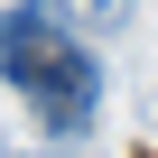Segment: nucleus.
<instances>
[{
    "mask_svg": "<svg viewBox=\"0 0 158 158\" xmlns=\"http://www.w3.org/2000/svg\"><path fill=\"white\" fill-rule=\"evenodd\" d=\"M0 158H19V149H0Z\"/></svg>",
    "mask_w": 158,
    "mask_h": 158,
    "instance_id": "nucleus-4",
    "label": "nucleus"
},
{
    "mask_svg": "<svg viewBox=\"0 0 158 158\" xmlns=\"http://www.w3.org/2000/svg\"><path fill=\"white\" fill-rule=\"evenodd\" d=\"M0 74L37 102V121L56 139H84L102 121V65H93V37H74L56 19V0H19L0 10Z\"/></svg>",
    "mask_w": 158,
    "mask_h": 158,
    "instance_id": "nucleus-1",
    "label": "nucleus"
},
{
    "mask_svg": "<svg viewBox=\"0 0 158 158\" xmlns=\"http://www.w3.org/2000/svg\"><path fill=\"white\" fill-rule=\"evenodd\" d=\"M37 158H74V149H37Z\"/></svg>",
    "mask_w": 158,
    "mask_h": 158,
    "instance_id": "nucleus-3",
    "label": "nucleus"
},
{
    "mask_svg": "<svg viewBox=\"0 0 158 158\" xmlns=\"http://www.w3.org/2000/svg\"><path fill=\"white\" fill-rule=\"evenodd\" d=\"M56 19H65L74 37H121V28L139 19V0H56Z\"/></svg>",
    "mask_w": 158,
    "mask_h": 158,
    "instance_id": "nucleus-2",
    "label": "nucleus"
}]
</instances>
